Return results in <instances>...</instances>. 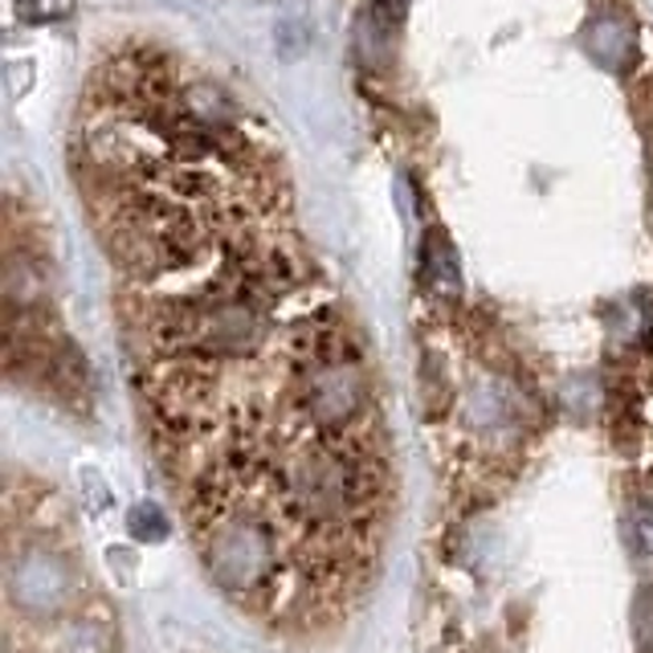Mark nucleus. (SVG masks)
I'll return each mask as SVG.
<instances>
[{"instance_id":"nucleus-1","label":"nucleus","mask_w":653,"mask_h":653,"mask_svg":"<svg viewBox=\"0 0 653 653\" xmlns=\"http://www.w3.org/2000/svg\"><path fill=\"white\" fill-rule=\"evenodd\" d=\"M74 9V0H17L21 21H58Z\"/></svg>"},{"instance_id":"nucleus-2","label":"nucleus","mask_w":653,"mask_h":653,"mask_svg":"<svg viewBox=\"0 0 653 653\" xmlns=\"http://www.w3.org/2000/svg\"><path fill=\"white\" fill-rule=\"evenodd\" d=\"M629 543H633V552L637 555H653V511L650 506L629 519Z\"/></svg>"}]
</instances>
